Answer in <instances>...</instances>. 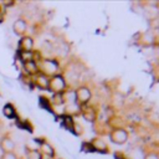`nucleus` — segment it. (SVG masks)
<instances>
[{"mask_svg": "<svg viewBox=\"0 0 159 159\" xmlns=\"http://www.w3.org/2000/svg\"><path fill=\"white\" fill-rule=\"evenodd\" d=\"M15 30H16L18 32L24 31V30H25V22H24V21H21V20L16 21V22H15Z\"/></svg>", "mask_w": 159, "mask_h": 159, "instance_id": "obj_1", "label": "nucleus"}, {"mask_svg": "<svg viewBox=\"0 0 159 159\" xmlns=\"http://www.w3.org/2000/svg\"><path fill=\"white\" fill-rule=\"evenodd\" d=\"M29 158H30V159H40V155H39L37 152H31V153L29 154Z\"/></svg>", "mask_w": 159, "mask_h": 159, "instance_id": "obj_4", "label": "nucleus"}, {"mask_svg": "<svg viewBox=\"0 0 159 159\" xmlns=\"http://www.w3.org/2000/svg\"><path fill=\"white\" fill-rule=\"evenodd\" d=\"M4 159H15V155L11 154V153H8V154L4 155Z\"/></svg>", "mask_w": 159, "mask_h": 159, "instance_id": "obj_5", "label": "nucleus"}, {"mask_svg": "<svg viewBox=\"0 0 159 159\" xmlns=\"http://www.w3.org/2000/svg\"><path fill=\"white\" fill-rule=\"evenodd\" d=\"M4 148H5V151H11L12 148H14V144L6 139V140H4Z\"/></svg>", "mask_w": 159, "mask_h": 159, "instance_id": "obj_3", "label": "nucleus"}, {"mask_svg": "<svg viewBox=\"0 0 159 159\" xmlns=\"http://www.w3.org/2000/svg\"><path fill=\"white\" fill-rule=\"evenodd\" d=\"M4 114L6 117H12L14 116V111H12V107L11 106H5V108H4Z\"/></svg>", "mask_w": 159, "mask_h": 159, "instance_id": "obj_2", "label": "nucleus"}, {"mask_svg": "<svg viewBox=\"0 0 159 159\" xmlns=\"http://www.w3.org/2000/svg\"><path fill=\"white\" fill-rule=\"evenodd\" d=\"M147 159H158V158H157L155 155H149V157H148Z\"/></svg>", "mask_w": 159, "mask_h": 159, "instance_id": "obj_6", "label": "nucleus"}]
</instances>
